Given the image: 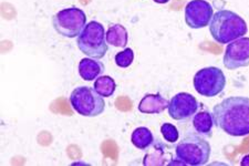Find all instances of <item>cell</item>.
<instances>
[{
  "mask_svg": "<svg viewBox=\"0 0 249 166\" xmlns=\"http://www.w3.org/2000/svg\"><path fill=\"white\" fill-rule=\"evenodd\" d=\"M156 3H167L170 0H154Z\"/></svg>",
  "mask_w": 249,
  "mask_h": 166,
  "instance_id": "obj_21",
  "label": "cell"
},
{
  "mask_svg": "<svg viewBox=\"0 0 249 166\" xmlns=\"http://www.w3.org/2000/svg\"><path fill=\"white\" fill-rule=\"evenodd\" d=\"M77 46L79 50L89 58L98 60L104 58L109 50L104 27L98 21L87 23L83 31L77 37Z\"/></svg>",
  "mask_w": 249,
  "mask_h": 166,
  "instance_id": "obj_3",
  "label": "cell"
},
{
  "mask_svg": "<svg viewBox=\"0 0 249 166\" xmlns=\"http://www.w3.org/2000/svg\"><path fill=\"white\" fill-rule=\"evenodd\" d=\"M213 16V7L205 0H192L185 7V22L192 29H202L208 26Z\"/></svg>",
  "mask_w": 249,
  "mask_h": 166,
  "instance_id": "obj_10",
  "label": "cell"
},
{
  "mask_svg": "<svg viewBox=\"0 0 249 166\" xmlns=\"http://www.w3.org/2000/svg\"><path fill=\"white\" fill-rule=\"evenodd\" d=\"M168 100L160 94H146L141 100L139 104V111L144 114H160L168 108Z\"/></svg>",
  "mask_w": 249,
  "mask_h": 166,
  "instance_id": "obj_11",
  "label": "cell"
},
{
  "mask_svg": "<svg viewBox=\"0 0 249 166\" xmlns=\"http://www.w3.org/2000/svg\"><path fill=\"white\" fill-rule=\"evenodd\" d=\"M224 66L228 70L249 66V38L242 37L228 43L224 55Z\"/></svg>",
  "mask_w": 249,
  "mask_h": 166,
  "instance_id": "obj_9",
  "label": "cell"
},
{
  "mask_svg": "<svg viewBox=\"0 0 249 166\" xmlns=\"http://www.w3.org/2000/svg\"><path fill=\"white\" fill-rule=\"evenodd\" d=\"M94 90L102 95L103 98H110L114 94L116 83L113 78L109 75H101L95 80L94 82Z\"/></svg>",
  "mask_w": 249,
  "mask_h": 166,
  "instance_id": "obj_17",
  "label": "cell"
},
{
  "mask_svg": "<svg viewBox=\"0 0 249 166\" xmlns=\"http://www.w3.org/2000/svg\"><path fill=\"white\" fill-rule=\"evenodd\" d=\"M214 125L231 136L249 134V98L231 96L213 109Z\"/></svg>",
  "mask_w": 249,
  "mask_h": 166,
  "instance_id": "obj_1",
  "label": "cell"
},
{
  "mask_svg": "<svg viewBox=\"0 0 249 166\" xmlns=\"http://www.w3.org/2000/svg\"><path fill=\"white\" fill-rule=\"evenodd\" d=\"M152 151V149H151ZM166 161V148L165 145L160 143H156L154 145V148L153 151L147 153L145 157H144L143 160V164L144 165H165L168 164Z\"/></svg>",
  "mask_w": 249,
  "mask_h": 166,
  "instance_id": "obj_16",
  "label": "cell"
},
{
  "mask_svg": "<svg viewBox=\"0 0 249 166\" xmlns=\"http://www.w3.org/2000/svg\"><path fill=\"white\" fill-rule=\"evenodd\" d=\"M214 127L213 113L210 111H200L193 116V128L198 134L211 136Z\"/></svg>",
  "mask_w": 249,
  "mask_h": 166,
  "instance_id": "obj_13",
  "label": "cell"
},
{
  "mask_svg": "<svg viewBox=\"0 0 249 166\" xmlns=\"http://www.w3.org/2000/svg\"><path fill=\"white\" fill-rule=\"evenodd\" d=\"M134 60V51L131 48H125L115 55V63L120 68L130 67Z\"/></svg>",
  "mask_w": 249,
  "mask_h": 166,
  "instance_id": "obj_18",
  "label": "cell"
},
{
  "mask_svg": "<svg viewBox=\"0 0 249 166\" xmlns=\"http://www.w3.org/2000/svg\"><path fill=\"white\" fill-rule=\"evenodd\" d=\"M160 133H162L164 140L166 142H170L172 144L176 143V142L178 141V129H176L175 125H173L171 123L162 124V127H160Z\"/></svg>",
  "mask_w": 249,
  "mask_h": 166,
  "instance_id": "obj_19",
  "label": "cell"
},
{
  "mask_svg": "<svg viewBox=\"0 0 249 166\" xmlns=\"http://www.w3.org/2000/svg\"><path fill=\"white\" fill-rule=\"evenodd\" d=\"M107 42L116 48H125L127 43V31L119 23L112 25L107 32Z\"/></svg>",
  "mask_w": 249,
  "mask_h": 166,
  "instance_id": "obj_14",
  "label": "cell"
},
{
  "mask_svg": "<svg viewBox=\"0 0 249 166\" xmlns=\"http://www.w3.org/2000/svg\"><path fill=\"white\" fill-rule=\"evenodd\" d=\"M212 152L211 144L199 135H188L176 145V159L183 165H205L210 160Z\"/></svg>",
  "mask_w": 249,
  "mask_h": 166,
  "instance_id": "obj_4",
  "label": "cell"
},
{
  "mask_svg": "<svg viewBox=\"0 0 249 166\" xmlns=\"http://www.w3.org/2000/svg\"><path fill=\"white\" fill-rule=\"evenodd\" d=\"M240 164H242L243 166H249V155L244 156L242 162H240Z\"/></svg>",
  "mask_w": 249,
  "mask_h": 166,
  "instance_id": "obj_20",
  "label": "cell"
},
{
  "mask_svg": "<svg viewBox=\"0 0 249 166\" xmlns=\"http://www.w3.org/2000/svg\"><path fill=\"white\" fill-rule=\"evenodd\" d=\"M79 74L84 81H93L101 76L103 74L104 70V64L99 61L98 59L93 58H84L81 59V61L79 62Z\"/></svg>",
  "mask_w": 249,
  "mask_h": 166,
  "instance_id": "obj_12",
  "label": "cell"
},
{
  "mask_svg": "<svg viewBox=\"0 0 249 166\" xmlns=\"http://www.w3.org/2000/svg\"><path fill=\"white\" fill-rule=\"evenodd\" d=\"M213 39L219 44H227L242 38L247 34L248 28L245 20L231 10H218L210 22Z\"/></svg>",
  "mask_w": 249,
  "mask_h": 166,
  "instance_id": "obj_2",
  "label": "cell"
},
{
  "mask_svg": "<svg viewBox=\"0 0 249 166\" xmlns=\"http://www.w3.org/2000/svg\"><path fill=\"white\" fill-rule=\"evenodd\" d=\"M131 142L136 148L144 151L154 144V136L147 128H138L132 133Z\"/></svg>",
  "mask_w": 249,
  "mask_h": 166,
  "instance_id": "obj_15",
  "label": "cell"
},
{
  "mask_svg": "<svg viewBox=\"0 0 249 166\" xmlns=\"http://www.w3.org/2000/svg\"><path fill=\"white\" fill-rule=\"evenodd\" d=\"M193 84L197 93L206 98L220 94L226 86V76L219 68L207 67L196 72Z\"/></svg>",
  "mask_w": 249,
  "mask_h": 166,
  "instance_id": "obj_7",
  "label": "cell"
},
{
  "mask_svg": "<svg viewBox=\"0 0 249 166\" xmlns=\"http://www.w3.org/2000/svg\"><path fill=\"white\" fill-rule=\"evenodd\" d=\"M52 26L64 38L79 37L87 26V16L79 8H67L52 17Z\"/></svg>",
  "mask_w": 249,
  "mask_h": 166,
  "instance_id": "obj_6",
  "label": "cell"
},
{
  "mask_svg": "<svg viewBox=\"0 0 249 166\" xmlns=\"http://www.w3.org/2000/svg\"><path fill=\"white\" fill-rule=\"evenodd\" d=\"M72 108L79 114L87 117L101 115L106 110V101L94 89L90 87H79L72 91L70 95Z\"/></svg>",
  "mask_w": 249,
  "mask_h": 166,
  "instance_id": "obj_5",
  "label": "cell"
},
{
  "mask_svg": "<svg viewBox=\"0 0 249 166\" xmlns=\"http://www.w3.org/2000/svg\"><path fill=\"white\" fill-rule=\"evenodd\" d=\"M199 108L198 101L191 93L180 92L175 94L168 104V115L173 120L185 121L194 116Z\"/></svg>",
  "mask_w": 249,
  "mask_h": 166,
  "instance_id": "obj_8",
  "label": "cell"
}]
</instances>
